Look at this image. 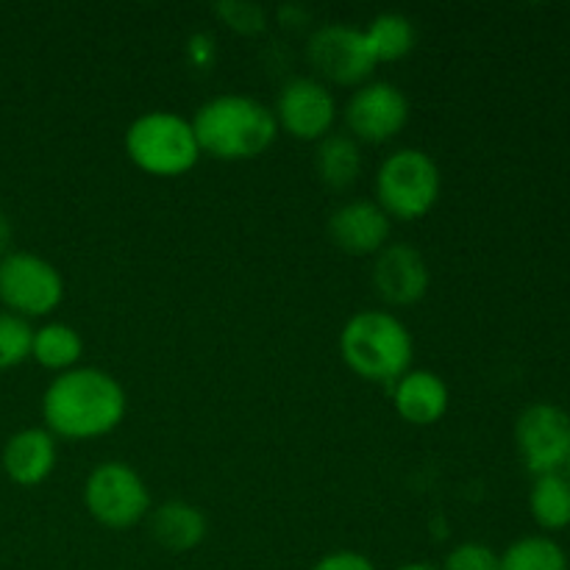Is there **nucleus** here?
Masks as SVG:
<instances>
[{
    "label": "nucleus",
    "instance_id": "nucleus-1",
    "mask_svg": "<svg viewBox=\"0 0 570 570\" xmlns=\"http://www.w3.org/2000/svg\"><path fill=\"white\" fill-rule=\"evenodd\" d=\"M128 395L109 371L78 365L59 373L42 395V421L53 438L95 440L106 438L122 423Z\"/></svg>",
    "mask_w": 570,
    "mask_h": 570
},
{
    "label": "nucleus",
    "instance_id": "nucleus-2",
    "mask_svg": "<svg viewBox=\"0 0 570 570\" xmlns=\"http://www.w3.org/2000/svg\"><path fill=\"white\" fill-rule=\"evenodd\" d=\"M189 122L200 154L220 161L259 159L278 137V122L271 106L237 92L209 98Z\"/></svg>",
    "mask_w": 570,
    "mask_h": 570
},
{
    "label": "nucleus",
    "instance_id": "nucleus-3",
    "mask_svg": "<svg viewBox=\"0 0 570 570\" xmlns=\"http://www.w3.org/2000/svg\"><path fill=\"white\" fill-rule=\"evenodd\" d=\"M340 356L348 371L365 382L393 387L410 371L415 343L393 312L362 309L351 315L340 332Z\"/></svg>",
    "mask_w": 570,
    "mask_h": 570
},
{
    "label": "nucleus",
    "instance_id": "nucleus-4",
    "mask_svg": "<svg viewBox=\"0 0 570 570\" xmlns=\"http://www.w3.org/2000/svg\"><path fill=\"white\" fill-rule=\"evenodd\" d=\"M126 156L154 178H178L198 165L200 154L193 122L176 111H145L128 126Z\"/></svg>",
    "mask_w": 570,
    "mask_h": 570
},
{
    "label": "nucleus",
    "instance_id": "nucleus-5",
    "mask_svg": "<svg viewBox=\"0 0 570 570\" xmlns=\"http://www.w3.org/2000/svg\"><path fill=\"white\" fill-rule=\"evenodd\" d=\"M443 176L426 150L399 148L379 165L376 204L390 220L412 223L438 206Z\"/></svg>",
    "mask_w": 570,
    "mask_h": 570
},
{
    "label": "nucleus",
    "instance_id": "nucleus-6",
    "mask_svg": "<svg viewBox=\"0 0 570 570\" xmlns=\"http://www.w3.org/2000/svg\"><path fill=\"white\" fill-rule=\"evenodd\" d=\"M83 507L100 527L131 529L150 512V490L128 462H100L83 482Z\"/></svg>",
    "mask_w": 570,
    "mask_h": 570
},
{
    "label": "nucleus",
    "instance_id": "nucleus-7",
    "mask_svg": "<svg viewBox=\"0 0 570 570\" xmlns=\"http://www.w3.org/2000/svg\"><path fill=\"white\" fill-rule=\"evenodd\" d=\"M65 301V278L45 256L11 250L0 256V304L20 317H48Z\"/></svg>",
    "mask_w": 570,
    "mask_h": 570
},
{
    "label": "nucleus",
    "instance_id": "nucleus-8",
    "mask_svg": "<svg viewBox=\"0 0 570 570\" xmlns=\"http://www.w3.org/2000/svg\"><path fill=\"white\" fill-rule=\"evenodd\" d=\"M306 59L315 70L317 81L334 83V87H362L371 81L376 70L371 48L365 42L362 28L343 26V22H326L312 31L306 42Z\"/></svg>",
    "mask_w": 570,
    "mask_h": 570
},
{
    "label": "nucleus",
    "instance_id": "nucleus-9",
    "mask_svg": "<svg viewBox=\"0 0 570 570\" xmlns=\"http://www.w3.org/2000/svg\"><path fill=\"white\" fill-rule=\"evenodd\" d=\"M343 120L348 137L356 142L384 145L399 137L410 122V100L395 83L371 78L345 100Z\"/></svg>",
    "mask_w": 570,
    "mask_h": 570
},
{
    "label": "nucleus",
    "instance_id": "nucleus-10",
    "mask_svg": "<svg viewBox=\"0 0 570 570\" xmlns=\"http://www.w3.org/2000/svg\"><path fill=\"white\" fill-rule=\"evenodd\" d=\"M515 443L534 476L560 473L570 462V415L554 404L527 406L515 423Z\"/></svg>",
    "mask_w": 570,
    "mask_h": 570
},
{
    "label": "nucleus",
    "instance_id": "nucleus-11",
    "mask_svg": "<svg viewBox=\"0 0 570 570\" xmlns=\"http://www.w3.org/2000/svg\"><path fill=\"white\" fill-rule=\"evenodd\" d=\"M273 115H276L278 131H287L301 142H321L332 134L334 120H337V100L332 89L315 76H301L284 83Z\"/></svg>",
    "mask_w": 570,
    "mask_h": 570
},
{
    "label": "nucleus",
    "instance_id": "nucleus-12",
    "mask_svg": "<svg viewBox=\"0 0 570 570\" xmlns=\"http://www.w3.org/2000/svg\"><path fill=\"white\" fill-rule=\"evenodd\" d=\"M373 287L379 298L390 306H412L426 298L429 293V265L417 248L406 243L384 245L373 262Z\"/></svg>",
    "mask_w": 570,
    "mask_h": 570
},
{
    "label": "nucleus",
    "instance_id": "nucleus-13",
    "mask_svg": "<svg viewBox=\"0 0 570 570\" xmlns=\"http://www.w3.org/2000/svg\"><path fill=\"white\" fill-rule=\"evenodd\" d=\"M326 232L332 243L348 256H376L390 245L393 220L373 200H348L328 215Z\"/></svg>",
    "mask_w": 570,
    "mask_h": 570
},
{
    "label": "nucleus",
    "instance_id": "nucleus-14",
    "mask_svg": "<svg viewBox=\"0 0 570 570\" xmlns=\"http://www.w3.org/2000/svg\"><path fill=\"white\" fill-rule=\"evenodd\" d=\"M449 404V384L426 367H417V371L410 367L393 384V406L401 421H406L410 426H434L445 417Z\"/></svg>",
    "mask_w": 570,
    "mask_h": 570
},
{
    "label": "nucleus",
    "instance_id": "nucleus-15",
    "mask_svg": "<svg viewBox=\"0 0 570 570\" xmlns=\"http://www.w3.org/2000/svg\"><path fill=\"white\" fill-rule=\"evenodd\" d=\"M56 456V438L48 429H20L3 445V471L20 488H37L53 473Z\"/></svg>",
    "mask_w": 570,
    "mask_h": 570
},
{
    "label": "nucleus",
    "instance_id": "nucleus-16",
    "mask_svg": "<svg viewBox=\"0 0 570 570\" xmlns=\"http://www.w3.org/2000/svg\"><path fill=\"white\" fill-rule=\"evenodd\" d=\"M145 521H148V532L154 538V543L159 549L173 551V554L198 549L206 540V532H209L204 510L181 499H173L154 507Z\"/></svg>",
    "mask_w": 570,
    "mask_h": 570
},
{
    "label": "nucleus",
    "instance_id": "nucleus-17",
    "mask_svg": "<svg viewBox=\"0 0 570 570\" xmlns=\"http://www.w3.org/2000/svg\"><path fill=\"white\" fill-rule=\"evenodd\" d=\"M83 356V340L78 334V328H72L70 323H45V326L33 328V343H31V360L37 362L45 371L59 373L72 371L78 367Z\"/></svg>",
    "mask_w": 570,
    "mask_h": 570
},
{
    "label": "nucleus",
    "instance_id": "nucleus-18",
    "mask_svg": "<svg viewBox=\"0 0 570 570\" xmlns=\"http://www.w3.org/2000/svg\"><path fill=\"white\" fill-rule=\"evenodd\" d=\"M315 167L317 178L328 189H348L351 184H356L362 173L360 142L351 139L348 134H328L326 139L317 142Z\"/></svg>",
    "mask_w": 570,
    "mask_h": 570
},
{
    "label": "nucleus",
    "instance_id": "nucleus-19",
    "mask_svg": "<svg viewBox=\"0 0 570 570\" xmlns=\"http://www.w3.org/2000/svg\"><path fill=\"white\" fill-rule=\"evenodd\" d=\"M365 42L371 48L376 65H387V61H401L412 53L415 48V26L410 17L399 14V11H384L376 14L365 28Z\"/></svg>",
    "mask_w": 570,
    "mask_h": 570
},
{
    "label": "nucleus",
    "instance_id": "nucleus-20",
    "mask_svg": "<svg viewBox=\"0 0 570 570\" xmlns=\"http://www.w3.org/2000/svg\"><path fill=\"white\" fill-rule=\"evenodd\" d=\"M529 510L534 521L549 532L566 529L570 523V482L560 473L538 476L532 495H529Z\"/></svg>",
    "mask_w": 570,
    "mask_h": 570
},
{
    "label": "nucleus",
    "instance_id": "nucleus-21",
    "mask_svg": "<svg viewBox=\"0 0 570 570\" xmlns=\"http://www.w3.org/2000/svg\"><path fill=\"white\" fill-rule=\"evenodd\" d=\"M499 570H568V557L551 538H521L499 554Z\"/></svg>",
    "mask_w": 570,
    "mask_h": 570
},
{
    "label": "nucleus",
    "instance_id": "nucleus-22",
    "mask_svg": "<svg viewBox=\"0 0 570 570\" xmlns=\"http://www.w3.org/2000/svg\"><path fill=\"white\" fill-rule=\"evenodd\" d=\"M31 323L6 309L0 312V371H9V367H17L26 360H31Z\"/></svg>",
    "mask_w": 570,
    "mask_h": 570
},
{
    "label": "nucleus",
    "instance_id": "nucleus-23",
    "mask_svg": "<svg viewBox=\"0 0 570 570\" xmlns=\"http://www.w3.org/2000/svg\"><path fill=\"white\" fill-rule=\"evenodd\" d=\"M440 570H499V554L484 543H460L449 551Z\"/></svg>",
    "mask_w": 570,
    "mask_h": 570
},
{
    "label": "nucleus",
    "instance_id": "nucleus-24",
    "mask_svg": "<svg viewBox=\"0 0 570 570\" xmlns=\"http://www.w3.org/2000/svg\"><path fill=\"white\" fill-rule=\"evenodd\" d=\"M215 11L223 17V22H226L232 31L239 33H259L265 31L267 26L265 9L254 3H220L215 6Z\"/></svg>",
    "mask_w": 570,
    "mask_h": 570
},
{
    "label": "nucleus",
    "instance_id": "nucleus-25",
    "mask_svg": "<svg viewBox=\"0 0 570 570\" xmlns=\"http://www.w3.org/2000/svg\"><path fill=\"white\" fill-rule=\"evenodd\" d=\"M312 570H376V566H373L365 554H360V551L343 549L332 551V554H323L321 560L312 566Z\"/></svg>",
    "mask_w": 570,
    "mask_h": 570
},
{
    "label": "nucleus",
    "instance_id": "nucleus-26",
    "mask_svg": "<svg viewBox=\"0 0 570 570\" xmlns=\"http://www.w3.org/2000/svg\"><path fill=\"white\" fill-rule=\"evenodd\" d=\"M189 59H193L198 67H209V61L215 59V45H212V37H206V33H195V37L189 39Z\"/></svg>",
    "mask_w": 570,
    "mask_h": 570
},
{
    "label": "nucleus",
    "instance_id": "nucleus-27",
    "mask_svg": "<svg viewBox=\"0 0 570 570\" xmlns=\"http://www.w3.org/2000/svg\"><path fill=\"white\" fill-rule=\"evenodd\" d=\"M11 243H14V226H11L9 215L0 209V256L11 254Z\"/></svg>",
    "mask_w": 570,
    "mask_h": 570
},
{
    "label": "nucleus",
    "instance_id": "nucleus-28",
    "mask_svg": "<svg viewBox=\"0 0 570 570\" xmlns=\"http://www.w3.org/2000/svg\"><path fill=\"white\" fill-rule=\"evenodd\" d=\"M395 570H440V568L426 566V562H410V566H401V568H395Z\"/></svg>",
    "mask_w": 570,
    "mask_h": 570
},
{
    "label": "nucleus",
    "instance_id": "nucleus-29",
    "mask_svg": "<svg viewBox=\"0 0 570 570\" xmlns=\"http://www.w3.org/2000/svg\"><path fill=\"white\" fill-rule=\"evenodd\" d=\"M568 468H570V462H568ZM568 482H570V476H568Z\"/></svg>",
    "mask_w": 570,
    "mask_h": 570
}]
</instances>
